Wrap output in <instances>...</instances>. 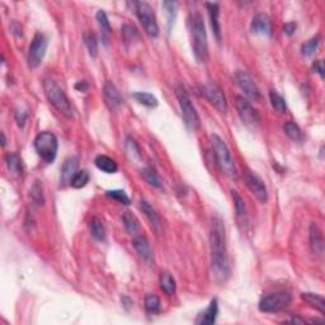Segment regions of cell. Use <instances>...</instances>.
Returning a JSON list of instances; mask_svg holds the SVG:
<instances>
[{
	"mask_svg": "<svg viewBox=\"0 0 325 325\" xmlns=\"http://www.w3.org/2000/svg\"><path fill=\"white\" fill-rule=\"evenodd\" d=\"M202 90H203L202 93H203L204 97L208 99V102L215 107L216 110H219L221 113L227 112L226 98H225L224 92H222L221 88H220L217 84L215 83L204 84Z\"/></svg>",
	"mask_w": 325,
	"mask_h": 325,
	"instance_id": "cell-11",
	"label": "cell"
},
{
	"mask_svg": "<svg viewBox=\"0 0 325 325\" xmlns=\"http://www.w3.org/2000/svg\"><path fill=\"white\" fill-rule=\"evenodd\" d=\"M140 208H141V211L144 212V215L146 216V219L149 220L151 227H153L156 233H159V231L161 230L163 224H161L160 216H159V213L156 212L155 208H154L149 202L145 201V199H142V201L140 202Z\"/></svg>",
	"mask_w": 325,
	"mask_h": 325,
	"instance_id": "cell-18",
	"label": "cell"
},
{
	"mask_svg": "<svg viewBox=\"0 0 325 325\" xmlns=\"http://www.w3.org/2000/svg\"><path fill=\"white\" fill-rule=\"evenodd\" d=\"M159 283H160L161 290L164 291L167 295L172 296V295L176 294V279L173 278L169 272H161L160 277H159Z\"/></svg>",
	"mask_w": 325,
	"mask_h": 325,
	"instance_id": "cell-24",
	"label": "cell"
},
{
	"mask_svg": "<svg viewBox=\"0 0 325 325\" xmlns=\"http://www.w3.org/2000/svg\"><path fill=\"white\" fill-rule=\"evenodd\" d=\"M296 23L295 22H290V23H286L283 26V32H285V35L287 36H292L296 32Z\"/></svg>",
	"mask_w": 325,
	"mask_h": 325,
	"instance_id": "cell-44",
	"label": "cell"
},
{
	"mask_svg": "<svg viewBox=\"0 0 325 325\" xmlns=\"http://www.w3.org/2000/svg\"><path fill=\"white\" fill-rule=\"evenodd\" d=\"M84 41H85V45L88 47L89 55L92 58H95V56L98 55V40H97V36L94 33H86V35H84Z\"/></svg>",
	"mask_w": 325,
	"mask_h": 325,
	"instance_id": "cell-35",
	"label": "cell"
},
{
	"mask_svg": "<svg viewBox=\"0 0 325 325\" xmlns=\"http://www.w3.org/2000/svg\"><path fill=\"white\" fill-rule=\"evenodd\" d=\"M141 174L142 177H144L145 181H146L151 187H155V188L161 187V184L163 183H161L160 177L158 176V173H156L154 169H151V168H145V169L141 170Z\"/></svg>",
	"mask_w": 325,
	"mask_h": 325,
	"instance_id": "cell-31",
	"label": "cell"
},
{
	"mask_svg": "<svg viewBox=\"0 0 325 325\" xmlns=\"http://www.w3.org/2000/svg\"><path fill=\"white\" fill-rule=\"evenodd\" d=\"M94 164L99 170L107 173V174H113V173H116L118 170L117 163H116L112 158H110V156L107 155L97 156L94 160Z\"/></svg>",
	"mask_w": 325,
	"mask_h": 325,
	"instance_id": "cell-23",
	"label": "cell"
},
{
	"mask_svg": "<svg viewBox=\"0 0 325 325\" xmlns=\"http://www.w3.org/2000/svg\"><path fill=\"white\" fill-rule=\"evenodd\" d=\"M35 149L42 160H45L46 163H52L58 155V137L49 131H42L36 136Z\"/></svg>",
	"mask_w": 325,
	"mask_h": 325,
	"instance_id": "cell-7",
	"label": "cell"
},
{
	"mask_svg": "<svg viewBox=\"0 0 325 325\" xmlns=\"http://www.w3.org/2000/svg\"><path fill=\"white\" fill-rule=\"evenodd\" d=\"M208 17H210V23L212 27V32L215 35L217 42H221V26H220V5L219 3H206Z\"/></svg>",
	"mask_w": 325,
	"mask_h": 325,
	"instance_id": "cell-17",
	"label": "cell"
},
{
	"mask_svg": "<svg viewBox=\"0 0 325 325\" xmlns=\"http://www.w3.org/2000/svg\"><path fill=\"white\" fill-rule=\"evenodd\" d=\"M0 136H1V146H5V144H6V140H5V135H4V132H1L0 133Z\"/></svg>",
	"mask_w": 325,
	"mask_h": 325,
	"instance_id": "cell-47",
	"label": "cell"
},
{
	"mask_svg": "<svg viewBox=\"0 0 325 325\" xmlns=\"http://www.w3.org/2000/svg\"><path fill=\"white\" fill-rule=\"evenodd\" d=\"M104 98H106L107 104L112 108V110H117L124 104V98H122L121 93L118 92L115 84L112 81H107L104 85Z\"/></svg>",
	"mask_w": 325,
	"mask_h": 325,
	"instance_id": "cell-14",
	"label": "cell"
},
{
	"mask_svg": "<svg viewBox=\"0 0 325 325\" xmlns=\"http://www.w3.org/2000/svg\"><path fill=\"white\" fill-rule=\"evenodd\" d=\"M89 179H90L89 173L86 172V170H79V172H76L74 178L71 179V182H70V186H71L72 188L79 190V188L85 187L86 184H88V182H89Z\"/></svg>",
	"mask_w": 325,
	"mask_h": 325,
	"instance_id": "cell-32",
	"label": "cell"
},
{
	"mask_svg": "<svg viewBox=\"0 0 325 325\" xmlns=\"http://www.w3.org/2000/svg\"><path fill=\"white\" fill-rule=\"evenodd\" d=\"M210 249H211V268L215 278L219 282H225L230 274V265L227 259L226 236L225 225L221 217H212L210 231Z\"/></svg>",
	"mask_w": 325,
	"mask_h": 325,
	"instance_id": "cell-1",
	"label": "cell"
},
{
	"mask_svg": "<svg viewBox=\"0 0 325 325\" xmlns=\"http://www.w3.org/2000/svg\"><path fill=\"white\" fill-rule=\"evenodd\" d=\"M133 248L136 249V252L138 253V256L141 257L145 260H150L151 257H153V252H151V247H150L149 242L145 236L140 235L136 236L133 239Z\"/></svg>",
	"mask_w": 325,
	"mask_h": 325,
	"instance_id": "cell-22",
	"label": "cell"
},
{
	"mask_svg": "<svg viewBox=\"0 0 325 325\" xmlns=\"http://www.w3.org/2000/svg\"><path fill=\"white\" fill-rule=\"evenodd\" d=\"M106 196L110 197V198L115 199V201L120 202L122 204H130L131 203V199L127 196V193L122 190H113V191H107Z\"/></svg>",
	"mask_w": 325,
	"mask_h": 325,
	"instance_id": "cell-36",
	"label": "cell"
},
{
	"mask_svg": "<svg viewBox=\"0 0 325 325\" xmlns=\"http://www.w3.org/2000/svg\"><path fill=\"white\" fill-rule=\"evenodd\" d=\"M122 220H124L125 227H126V230L129 231V233H131V234L137 233L138 221H137V219H136L135 216L132 215V213L126 212L124 215V217H122Z\"/></svg>",
	"mask_w": 325,
	"mask_h": 325,
	"instance_id": "cell-37",
	"label": "cell"
},
{
	"mask_svg": "<svg viewBox=\"0 0 325 325\" xmlns=\"http://www.w3.org/2000/svg\"><path fill=\"white\" fill-rule=\"evenodd\" d=\"M190 28L191 36H192L193 54H195L198 63H206L208 59L207 33H206L203 18H202V15L199 14V13H191Z\"/></svg>",
	"mask_w": 325,
	"mask_h": 325,
	"instance_id": "cell-2",
	"label": "cell"
},
{
	"mask_svg": "<svg viewBox=\"0 0 325 325\" xmlns=\"http://www.w3.org/2000/svg\"><path fill=\"white\" fill-rule=\"evenodd\" d=\"M310 247L311 251L318 256H322L324 252V238L317 224H311L310 226Z\"/></svg>",
	"mask_w": 325,
	"mask_h": 325,
	"instance_id": "cell-20",
	"label": "cell"
},
{
	"mask_svg": "<svg viewBox=\"0 0 325 325\" xmlns=\"http://www.w3.org/2000/svg\"><path fill=\"white\" fill-rule=\"evenodd\" d=\"M27 117H28V112H27V111L18 110L17 112H15V121H17L18 126L23 127L27 121Z\"/></svg>",
	"mask_w": 325,
	"mask_h": 325,
	"instance_id": "cell-43",
	"label": "cell"
},
{
	"mask_svg": "<svg viewBox=\"0 0 325 325\" xmlns=\"http://www.w3.org/2000/svg\"><path fill=\"white\" fill-rule=\"evenodd\" d=\"M95 18H97L98 26H99V28H101L102 42H103L104 45H108L111 32H112V27H111L108 17H107V14L103 12V10H98V12H97V15H95Z\"/></svg>",
	"mask_w": 325,
	"mask_h": 325,
	"instance_id": "cell-21",
	"label": "cell"
},
{
	"mask_svg": "<svg viewBox=\"0 0 325 325\" xmlns=\"http://www.w3.org/2000/svg\"><path fill=\"white\" fill-rule=\"evenodd\" d=\"M231 195H233V199H234V207H235L236 215L242 216L245 213V202L244 199L242 198L239 193L236 192V191H231Z\"/></svg>",
	"mask_w": 325,
	"mask_h": 325,
	"instance_id": "cell-40",
	"label": "cell"
},
{
	"mask_svg": "<svg viewBox=\"0 0 325 325\" xmlns=\"http://www.w3.org/2000/svg\"><path fill=\"white\" fill-rule=\"evenodd\" d=\"M133 98L138 102V103L144 104V106L150 107V108H153V107L158 106V99L154 97L151 93H145V92H136L132 94Z\"/></svg>",
	"mask_w": 325,
	"mask_h": 325,
	"instance_id": "cell-30",
	"label": "cell"
},
{
	"mask_svg": "<svg viewBox=\"0 0 325 325\" xmlns=\"http://www.w3.org/2000/svg\"><path fill=\"white\" fill-rule=\"evenodd\" d=\"M313 70L315 72H318V74L320 75V76H324V65H323V61L322 60H317L315 63H314L313 65Z\"/></svg>",
	"mask_w": 325,
	"mask_h": 325,
	"instance_id": "cell-45",
	"label": "cell"
},
{
	"mask_svg": "<svg viewBox=\"0 0 325 325\" xmlns=\"http://www.w3.org/2000/svg\"><path fill=\"white\" fill-rule=\"evenodd\" d=\"M76 172H78V159L75 158V156L67 158L66 160L64 161V164L60 170L61 184H63V186L70 184V182H71V179L74 178Z\"/></svg>",
	"mask_w": 325,
	"mask_h": 325,
	"instance_id": "cell-16",
	"label": "cell"
},
{
	"mask_svg": "<svg viewBox=\"0 0 325 325\" xmlns=\"http://www.w3.org/2000/svg\"><path fill=\"white\" fill-rule=\"evenodd\" d=\"M129 5L132 6L133 12H135L137 19L140 20L145 33L151 38L158 37L159 26L153 8L145 1H132V3H129Z\"/></svg>",
	"mask_w": 325,
	"mask_h": 325,
	"instance_id": "cell-5",
	"label": "cell"
},
{
	"mask_svg": "<svg viewBox=\"0 0 325 325\" xmlns=\"http://www.w3.org/2000/svg\"><path fill=\"white\" fill-rule=\"evenodd\" d=\"M217 315H219V304H217V300L213 299L211 300L208 308L206 309L203 313L199 314L198 319L196 320V324H201V325L215 324Z\"/></svg>",
	"mask_w": 325,
	"mask_h": 325,
	"instance_id": "cell-19",
	"label": "cell"
},
{
	"mask_svg": "<svg viewBox=\"0 0 325 325\" xmlns=\"http://www.w3.org/2000/svg\"><path fill=\"white\" fill-rule=\"evenodd\" d=\"M122 37H124V41L126 43L133 45L135 42L140 41V33H138L137 29L133 26H131V24H124V26H122Z\"/></svg>",
	"mask_w": 325,
	"mask_h": 325,
	"instance_id": "cell-28",
	"label": "cell"
},
{
	"mask_svg": "<svg viewBox=\"0 0 325 325\" xmlns=\"http://www.w3.org/2000/svg\"><path fill=\"white\" fill-rule=\"evenodd\" d=\"M318 46H319V36L317 37H313L311 40H309L308 42H305L301 47V54L304 56H311L315 54Z\"/></svg>",
	"mask_w": 325,
	"mask_h": 325,
	"instance_id": "cell-38",
	"label": "cell"
},
{
	"mask_svg": "<svg viewBox=\"0 0 325 325\" xmlns=\"http://www.w3.org/2000/svg\"><path fill=\"white\" fill-rule=\"evenodd\" d=\"M163 8L165 9V12L168 13V19H169V24L174 23V19L177 17V3L176 1H163Z\"/></svg>",
	"mask_w": 325,
	"mask_h": 325,
	"instance_id": "cell-41",
	"label": "cell"
},
{
	"mask_svg": "<svg viewBox=\"0 0 325 325\" xmlns=\"http://www.w3.org/2000/svg\"><path fill=\"white\" fill-rule=\"evenodd\" d=\"M5 163L6 167L10 172L14 174V176H22L23 173V163H22V159L18 154L15 153H9L8 155L5 156Z\"/></svg>",
	"mask_w": 325,
	"mask_h": 325,
	"instance_id": "cell-25",
	"label": "cell"
},
{
	"mask_svg": "<svg viewBox=\"0 0 325 325\" xmlns=\"http://www.w3.org/2000/svg\"><path fill=\"white\" fill-rule=\"evenodd\" d=\"M301 299L305 302H308L309 305L315 308L317 310H319L320 313L324 314L325 311V301L324 297L320 296L318 294H310V292H304L301 294Z\"/></svg>",
	"mask_w": 325,
	"mask_h": 325,
	"instance_id": "cell-26",
	"label": "cell"
},
{
	"mask_svg": "<svg viewBox=\"0 0 325 325\" xmlns=\"http://www.w3.org/2000/svg\"><path fill=\"white\" fill-rule=\"evenodd\" d=\"M176 95L179 102L182 117H183L186 126L191 130H197L201 126V120H199L198 113H197L196 108L193 106L190 95H188L187 90L184 89L183 85H177Z\"/></svg>",
	"mask_w": 325,
	"mask_h": 325,
	"instance_id": "cell-6",
	"label": "cell"
},
{
	"mask_svg": "<svg viewBox=\"0 0 325 325\" xmlns=\"http://www.w3.org/2000/svg\"><path fill=\"white\" fill-rule=\"evenodd\" d=\"M43 89H45V94H46L50 103L55 107L61 115L65 116L66 118L74 117V111H72L71 104H70L65 92L61 89V86L56 81L49 78L45 79L43 80Z\"/></svg>",
	"mask_w": 325,
	"mask_h": 325,
	"instance_id": "cell-3",
	"label": "cell"
},
{
	"mask_svg": "<svg viewBox=\"0 0 325 325\" xmlns=\"http://www.w3.org/2000/svg\"><path fill=\"white\" fill-rule=\"evenodd\" d=\"M145 309H146L147 313L150 314H156L160 311V300H159V297L156 296V295H153V294H147L146 296H145Z\"/></svg>",
	"mask_w": 325,
	"mask_h": 325,
	"instance_id": "cell-33",
	"label": "cell"
},
{
	"mask_svg": "<svg viewBox=\"0 0 325 325\" xmlns=\"http://www.w3.org/2000/svg\"><path fill=\"white\" fill-rule=\"evenodd\" d=\"M235 104H236V110H238V113H239L240 118L247 125H256L260 121V117H259L258 111L252 106V103L248 101L247 98H244L243 95H236L235 98Z\"/></svg>",
	"mask_w": 325,
	"mask_h": 325,
	"instance_id": "cell-13",
	"label": "cell"
},
{
	"mask_svg": "<svg viewBox=\"0 0 325 325\" xmlns=\"http://www.w3.org/2000/svg\"><path fill=\"white\" fill-rule=\"evenodd\" d=\"M252 32L256 35L262 36H270L272 33V24H270V19L264 13H259L252 20Z\"/></svg>",
	"mask_w": 325,
	"mask_h": 325,
	"instance_id": "cell-15",
	"label": "cell"
},
{
	"mask_svg": "<svg viewBox=\"0 0 325 325\" xmlns=\"http://www.w3.org/2000/svg\"><path fill=\"white\" fill-rule=\"evenodd\" d=\"M31 196L33 198V201L37 204H43L45 203V197H43V188L42 184H41L40 181H36L32 186L31 190Z\"/></svg>",
	"mask_w": 325,
	"mask_h": 325,
	"instance_id": "cell-39",
	"label": "cell"
},
{
	"mask_svg": "<svg viewBox=\"0 0 325 325\" xmlns=\"http://www.w3.org/2000/svg\"><path fill=\"white\" fill-rule=\"evenodd\" d=\"M49 40L43 33H36L28 49V65L31 67L40 66L43 58L46 55Z\"/></svg>",
	"mask_w": 325,
	"mask_h": 325,
	"instance_id": "cell-9",
	"label": "cell"
},
{
	"mask_svg": "<svg viewBox=\"0 0 325 325\" xmlns=\"http://www.w3.org/2000/svg\"><path fill=\"white\" fill-rule=\"evenodd\" d=\"M292 301V296L287 291H277L262 297L259 301V310L262 313H278L287 308Z\"/></svg>",
	"mask_w": 325,
	"mask_h": 325,
	"instance_id": "cell-8",
	"label": "cell"
},
{
	"mask_svg": "<svg viewBox=\"0 0 325 325\" xmlns=\"http://www.w3.org/2000/svg\"><path fill=\"white\" fill-rule=\"evenodd\" d=\"M244 179L249 191H251L262 203H265V202L268 201V192L264 182L259 178L256 173L248 169L245 170L244 173Z\"/></svg>",
	"mask_w": 325,
	"mask_h": 325,
	"instance_id": "cell-12",
	"label": "cell"
},
{
	"mask_svg": "<svg viewBox=\"0 0 325 325\" xmlns=\"http://www.w3.org/2000/svg\"><path fill=\"white\" fill-rule=\"evenodd\" d=\"M90 234L94 239L99 240V242H103L106 239V229H104V225L102 222V220H99L98 217H94V219L90 221L89 224Z\"/></svg>",
	"mask_w": 325,
	"mask_h": 325,
	"instance_id": "cell-27",
	"label": "cell"
},
{
	"mask_svg": "<svg viewBox=\"0 0 325 325\" xmlns=\"http://www.w3.org/2000/svg\"><path fill=\"white\" fill-rule=\"evenodd\" d=\"M283 130H285V133L291 138V140H294V141H300L302 137L301 130L300 127L297 126L295 122H286L285 126H283Z\"/></svg>",
	"mask_w": 325,
	"mask_h": 325,
	"instance_id": "cell-34",
	"label": "cell"
},
{
	"mask_svg": "<svg viewBox=\"0 0 325 325\" xmlns=\"http://www.w3.org/2000/svg\"><path fill=\"white\" fill-rule=\"evenodd\" d=\"M269 99L270 103H272V107L278 113H285L287 111V104H286L285 98L282 95H279L276 90H270L269 92Z\"/></svg>",
	"mask_w": 325,
	"mask_h": 325,
	"instance_id": "cell-29",
	"label": "cell"
},
{
	"mask_svg": "<svg viewBox=\"0 0 325 325\" xmlns=\"http://www.w3.org/2000/svg\"><path fill=\"white\" fill-rule=\"evenodd\" d=\"M211 144H212L213 155H215L216 163H217L219 168L221 169V172L224 173L225 176L235 179L236 177H238V172H236L235 163H234V159L233 156H231L230 150H229L227 145L225 144L224 140L217 135L211 136Z\"/></svg>",
	"mask_w": 325,
	"mask_h": 325,
	"instance_id": "cell-4",
	"label": "cell"
},
{
	"mask_svg": "<svg viewBox=\"0 0 325 325\" xmlns=\"http://www.w3.org/2000/svg\"><path fill=\"white\" fill-rule=\"evenodd\" d=\"M74 88L76 90H79V92H88V89H89V84L86 83V81H78V83L75 84Z\"/></svg>",
	"mask_w": 325,
	"mask_h": 325,
	"instance_id": "cell-46",
	"label": "cell"
},
{
	"mask_svg": "<svg viewBox=\"0 0 325 325\" xmlns=\"http://www.w3.org/2000/svg\"><path fill=\"white\" fill-rule=\"evenodd\" d=\"M234 80H235L236 85L244 92V94L247 95L248 98L253 99L254 102H259L262 99V94H260L258 85H257L256 81L253 80V78L247 71L238 70L234 74Z\"/></svg>",
	"mask_w": 325,
	"mask_h": 325,
	"instance_id": "cell-10",
	"label": "cell"
},
{
	"mask_svg": "<svg viewBox=\"0 0 325 325\" xmlns=\"http://www.w3.org/2000/svg\"><path fill=\"white\" fill-rule=\"evenodd\" d=\"M126 149L130 154H132V156L135 158H141V153H140V147L136 144V141L132 137H127L126 138Z\"/></svg>",
	"mask_w": 325,
	"mask_h": 325,
	"instance_id": "cell-42",
	"label": "cell"
}]
</instances>
